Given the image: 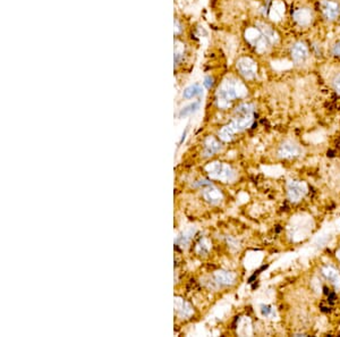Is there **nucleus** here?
<instances>
[{"label": "nucleus", "instance_id": "nucleus-3", "mask_svg": "<svg viewBox=\"0 0 340 337\" xmlns=\"http://www.w3.org/2000/svg\"><path fill=\"white\" fill-rule=\"evenodd\" d=\"M205 170H207L209 177L212 178V180L221 181L224 183L234 182L237 177L236 171L234 170V168L230 165L219 163V161H213V163L207 165Z\"/></svg>", "mask_w": 340, "mask_h": 337}, {"label": "nucleus", "instance_id": "nucleus-13", "mask_svg": "<svg viewBox=\"0 0 340 337\" xmlns=\"http://www.w3.org/2000/svg\"><path fill=\"white\" fill-rule=\"evenodd\" d=\"M322 274L335 286L336 289H340V274L337 269L331 267V266H326L322 269Z\"/></svg>", "mask_w": 340, "mask_h": 337}, {"label": "nucleus", "instance_id": "nucleus-11", "mask_svg": "<svg viewBox=\"0 0 340 337\" xmlns=\"http://www.w3.org/2000/svg\"><path fill=\"white\" fill-rule=\"evenodd\" d=\"M320 7H321L323 15L328 19H335L337 16L339 15L340 9L338 4L330 1V0H322V1L320 2Z\"/></svg>", "mask_w": 340, "mask_h": 337}, {"label": "nucleus", "instance_id": "nucleus-12", "mask_svg": "<svg viewBox=\"0 0 340 337\" xmlns=\"http://www.w3.org/2000/svg\"><path fill=\"white\" fill-rule=\"evenodd\" d=\"M222 150L221 143L219 142L217 139H214L213 136H208L204 141V149H203V156L204 157H211L213 154L218 153L219 151Z\"/></svg>", "mask_w": 340, "mask_h": 337}, {"label": "nucleus", "instance_id": "nucleus-8", "mask_svg": "<svg viewBox=\"0 0 340 337\" xmlns=\"http://www.w3.org/2000/svg\"><path fill=\"white\" fill-rule=\"evenodd\" d=\"M213 281L217 286L224 287V286L233 285L236 281V275L233 271L228 270H217L213 274Z\"/></svg>", "mask_w": 340, "mask_h": 337}, {"label": "nucleus", "instance_id": "nucleus-19", "mask_svg": "<svg viewBox=\"0 0 340 337\" xmlns=\"http://www.w3.org/2000/svg\"><path fill=\"white\" fill-rule=\"evenodd\" d=\"M203 92V89H202V86L200 84H193V85L186 87V89L184 90L183 92V98L184 99H193V98L200 96Z\"/></svg>", "mask_w": 340, "mask_h": 337}, {"label": "nucleus", "instance_id": "nucleus-9", "mask_svg": "<svg viewBox=\"0 0 340 337\" xmlns=\"http://www.w3.org/2000/svg\"><path fill=\"white\" fill-rule=\"evenodd\" d=\"M175 311H176L177 316L181 319H187L193 315V308L187 301H185L181 298H175Z\"/></svg>", "mask_w": 340, "mask_h": 337}, {"label": "nucleus", "instance_id": "nucleus-17", "mask_svg": "<svg viewBox=\"0 0 340 337\" xmlns=\"http://www.w3.org/2000/svg\"><path fill=\"white\" fill-rule=\"evenodd\" d=\"M285 14V5L280 0H275L270 9V18L274 21H279Z\"/></svg>", "mask_w": 340, "mask_h": 337}, {"label": "nucleus", "instance_id": "nucleus-16", "mask_svg": "<svg viewBox=\"0 0 340 337\" xmlns=\"http://www.w3.org/2000/svg\"><path fill=\"white\" fill-rule=\"evenodd\" d=\"M257 26H258V29L260 30L262 33H263V35L265 36V38H267L269 43H271V45H275V43L278 42L279 36L277 34V32H275V30H272L270 26L264 24V23H262V22H258Z\"/></svg>", "mask_w": 340, "mask_h": 337}, {"label": "nucleus", "instance_id": "nucleus-7", "mask_svg": "<svg viewBox=\"0 0 340 337\" xmlns=\"http://www.w3.org/2000/svg\"><path fill=\"white\" fill-rule=\"evenodd\" d=\"M279 157L285 158V159H291V158L298 157L302 154V149L297 143H295L294 141H285L284 143L279 147L278 150Z\"/></svg>", "mask_w": 340, "mask_h": 337}, {"label": "nucleus", "instance_id": "nucleus-26", "mask_svg": "<svg viewBox=\"0 0 340 337\" xmlns=\"http://www.w3.org/2000/svg\"><path fill=\"white\" fill-rule=\"evenodd\" d=\"M332 52H333V55H336V56H340V41L337 42L336 45H335V47H333Z\"/></svg>", "mask_w": 340, "mask_h": 337}, {"label": "nucleus", "instance_id": "nucleus-25", "mask_svg": "<svg viewBox=\"0 0 340 337\" xmlns=\"http://www.w3.org/2000/svg\"><path fill=\"white\" fill-rule=\"evenodd\" d=\"M204 85H205V87H208V89H210V87L213 85V79H212V77H210V76L205 77Z\"/></svg>", "mask_w": 340, "mask_h": 337}, {"label": "nucleus", "instance_id": "nucleus-27", "mask_svg": "<svg viewBox=\"0 0 340 337\" xmlns=\"http://www.w3.org/2000/svg\"><path fill=\"white\" fill-rule=\"evenodd\" d=\"M185 137H186V132H184V133H183V135H181V139H180V142H179V143H180V144H181V143H183V142H184V140H185Z\"/></svg>", "mask_w": 340, "mask_h": 337}, {"label": "nucleus", "instance_id": "nucleus-1", "mask_svg": "<svg viewBox=\"0 0 340 337\" xmlns=\"http://www.w3.org/2000/svg\"><path fill=\"white\" fill-rule=\"evenodd\" d=\"M246 94V87L241 81L234 79V77H228L221 83L217 91L218 107L225 109V108L230 106L231 101L237 99V98H243Z\"/></svg>", "mask_w": 340, "mask_h": 337}, {"label": "nucleus", "instance_id": "nucleus-6", "mask_svg": "<svg viewBox=\"0 0 340 337\" xmlns=\"http://www.w3.org/2000/svg\"><path fill=\"white\" fill-rule=\"evenodd\" d=\"M237 68L242 75L247 80L254 79L255 75H257L258 66L254 60H252L251 58H246V57L241 58L237 62Z\"/></svg>", "mask_w": 340, "mask_h": 337}, {"label": "nucleus", "instance_id": "nucleus-5", "mask_svg": "<svg viewBox=\"0 0 340 337\" xmlns=\"http://www.w3.org/2000/svg\"><path fill=\"white\" fill-rule=\"evenodd\" d=\"M308 193V185L305 182L291 180L287 183V195L291 202H298Z\"/></svg>", "mask_w": 340, "mask_h": 337}, {"label": "nucleus", "instance_id": "nucleus-23", "mask_svg": "<svg viewBox=\"0 0 340 337\" xmlns=\"http://www.w3.org/2000/svg\"><path fill=\"white\" fill-rule=\"evenodd\" d=\"M210 185H213V184H212L210 181L203 180V178H202V180H198L196 183H194L193 186L194 187H207V186H210Z\"/></svg>", "mask_w": 340, "mask_h": 337}, {"label": "nucleus", "instance_id": "nucleus-18", "mask_svg": "<svg viewBox=\"0 0 340 337\" xmlns=\"http://www.w3.org/2000/svg\"><path fill=\"white\" fill-rule=\"evenodd\" d=\"M194 233H195V230H190V231L184 232V233L179 234L176 237V240H175V243H176V245H178V247L186 248L187 245H188V243H190V241L192 240V237H193Z\"/></svg>", "mask_w": 340, "mask_h": 337}, {"label": "nucleus", "instance_id": "nucleus-22", "mask_svg": "<svg viewBox=\"0 0 340 337\" xmlns=\"http://www.w3.org/2000/svg\"><path fill=\"white\" fill-rule=\"evenodd\" d=\"M261 313H262V316L263 317H270L272 313H274V306H271V305H261Z\"/></svg>", "mask_w": 340, "mask_h": 337}, {"label": "nucleus", "instance_id": "nucleus-24", "mask_svg": "<svg viewBox=\"0 0 340 337\" xmlns=\"http://www.w3.org/2000/svg\"><path fill=\"white\" fill-rule=\"evenodd\" d=\"M333 87H335V90H336V92L340 94V74H338V75H336L335 79H333Z\"/></svg>", "mask_w": 340, "mask_h": 337}, {"label": "nucleus", "instance_id": "nucleus-10", "mask_svg": "<svg viewBox=\"0 0 340 337\" xmlns=\"http://www.w3.org/2000/svg\"><path fill=\"white\" fill-rule=\"evenodd\" d=\"M202 195H203L204 200L211 204H219L224 199L221 191L213 186V185L204 187L203 191H202Z\"/></svg>", "mask_w": 340, "mask_h": 337}, {"label": "nucleus", "instance_id": "nucleus-15", "mask_svg": "<svg viewBox=\"0 0 340 337\" xmlns=\"http://www.w3.org/2000/svg\"><path fill=\"white\" fill-rule=\"evenodd\" d=\"M291 56L292 59L295 60L296 63H303L308 57V48L304 43H296V45L292 46L291 48Z\"/></svg>", "mask_w": 340, "mask_h": 337}, {"label": "nucleus", "instance_id": "nucleus-4", "mask_svg": "<svg viewBox=\"0 0 340 337\" xmlns=\"http://www.w3.org/2000/svg\"><path fill=\"white\" fill-rule=\"evenodd\" d=\"M245 38L259 52L267 50L269 41L258 28H250L245 32Z\"/></svg>", "mask_w": 340, "mask_h": 337}, {"label": "nucleus", "instance_id": "nucleus-20", "mask_svg": "<svg viewBox=\"0 0 340 337\" xmlns=\"http://www.w3.org/2000/svg\"><path fill=\"white\" fill-rule=\"evenodd\" d=\"M200 101H195V102H192L188 104V106L184 107L183 109H180L179 113H178V116L179 117H185L188 115H192V114L196 113V111L200 109Z\"/></svg>", "mask_w": 340, "mask_h": 337}, {"label": "nucleus", "instance_id": "nucleus-2", "mask_svg": "<svg viewBox=\"0 0 340 337\" xmlns=\"http://www.w3.org/2000/svg\"><path fill=\"white\" fill-rule=\"evenodd\" d=\"M236 117L231 122L219 131V137L224 142H229L234 139L235 134L243 132L253 124V113H236Z\"/></svg>", "mask_w": 340, "mask_h": 337}, {"label": "nucleus", "instance_id": "nucleus-21", "mask_svg": "<svg viewBox=\"0 0 340 337\" xmlns=\"http://www.w3.org/2000/svg\"><path fill=\"white\" fill-rule=\"evenodd\" d=\"M211 243L208 238H201L196 245V252L200 255H207L210 252Z\"/></svg>", "mask_w": 340, "mask_h": 337}, {"label": "nucleus", "instance_id": "nucleus-14", "mask_svg": "<svg viewBox=\"0 0 340 337\" xmlns=\"http://www.w3.org/2000/svg\"><path fill=\"white\" fill-rule=\"evenodd\" d=\"M294 19L301 26H306L312 22V13L308 8L297 9L294 13Z\"/></svg>", "mask_w": 340, "mask_h": 337}]
</instances>
